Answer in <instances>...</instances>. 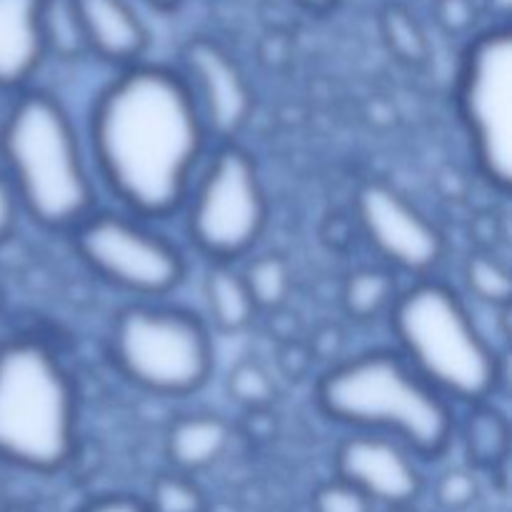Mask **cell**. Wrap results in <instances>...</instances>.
Returning <instances> with one entry per match:
<instances>
[{
    "mask_svg": "<svg viewBox=\"0 0 512 512\" xmlns=\"http://www.w3.org/2000/svg\"><path fill=\"white\" fill-rule=\"evenodd\" d=\"M95 158L135 213L165 218L183 203L205 143L190 85L165 68H130L93 110Z\"/></svg>",
    "mask_w": 512,
    "mask_h": 512,
    "instance_id": "1",
    "label": "cell"
},
{
    "mask_svg": "<svg viewBox=\"0 0 512 512\" xmlns=\"http://www.w3.org/2000/svg\"><path fill=\"white\" fill-rule=\"evenodd\" d=\"M75 450V393L58 355L35 335L0 343V460L53 473Z\"/></svg>",
    "mask_w": 512,
    "mask_h": 512,
    "instance_id": "2",
    "label": "cell"
},
{
    "mask_svg": "<svg viewBox=\"0 0 512 512\" xmlns=\"http://www.w3.org/2000/svg\"><path fill=\"white\" fill-rule=\"evenodd\" d=\"M330 418L385 430L420 455H440L453 435V410L413 365L393 353H368L330 370L320 383Z\"/></svg>",
    "mask_w": 512,
    "mask_h": 512,
    "instance_id": "3",
    "label": "cell"
},
{
    "mask_svg": "<svg viewBox=\"0 0 512 512\" xmlns=\"http://www.w3.org/2000/svg\"><path fill=\"white\" fill-rule=\"evenodd\" d=\"M0 148L18 200L38 223L70 228L88 218L93 188L68 115L53 98L23 95L10 108Z\"/></svg>",
    "mask_w": 512,
    "mask_h": 512,
    "instance_id": "4",
    "label": "cell"
},
{
    "mask_svg": "<svg viewBox=\"0 0 512 512\" xmlns=\"http://www.w3.org/2000/svg\"><path fill=\"white\" fill-rule=\"evenodd\" d=\"M395 333L408 363L440 393L483 400L498 363L458 295L440 283H418L395 303Z\"/></svg>",
    "mask_w": 512,
    "mask_h": 512,
    "instance_id": "5",
    "label": "cell"
},
{
    "mask_svg": "<svg viewBox=\"0 0 512 512\" xmlns=\"http://www.w3.org/2000/svg\"><path fill=\"white\" fill-rule=\"evenodd\" d=\"M113 353L133 383L160 395L193 393L210 373L208 333L183 310H125L113 330Z\"/></svg>",
    "mask_w": 512,
    "mask_h": 512,
    "instance_id": "6",
    "label": "cell"
},
{
    "mask_svg": "<svg viewBox=\"0 0 512 512\" xmlns=\"http://www.w3.org/2000/svg\"><path fill=\"white\" fill-rule=\"evenodd\" d=\"M460 108L480 168L500 188L512 178V40L490 30L470 45L460 78Z\"/></svg>",
    "mask_w": 512,
    "mask_h": 512,
    "instance_id": "7",
    "label": "cell"
},
{
    "mask_svg": "<svg viewBox=\"0 0 512 512\" xmlns=\"http://www.w3.org/2000/svg\"><path fill=\"white\" fill-rule=\"evenodd\" d=\"M265 225V195L250 155L225 148L200 180L190 208L195 243L225 263L253 248Z\"/></svg>",
    "mask_w": 512,
    "mask_h": 512,
    "instance_id": "8",
    "label": "cell"
},
{
    "mask_svg": "<svg viewBox=\"0 0 512 512\" xmlns=\"http://www.w3.org/2000/svg\"><path fill=\"white\" fill-rule=\"evenodd\" d=\"M78 228L80 255L110 283L140 295H163L183 278L178 250L120 215H88Z\"/></svg>",
    "mask_w": 512,
    "mask_h": 512,
    "instance_id": "9",
    "label": "cell"
},
{
    "mask_svg": "<svg viewBox=\"0 0 512 512\" xmlns=\"http://www.w3.org/2000/svg\"><path fill=\"white\" fill-rule=\"evenodd\" d=\"M358 213L375 248L410 273H425L443 255V238L435 225L388 185H365L358 195Z\"/></svg>",
    "mask_w": 512,
    "mask_h": 512,
    "instance_id": "10",
    "label": "cell"
},
{
    "mask_svg": "<svg viewBox=\"0 0 512 512\" xmlns=\"http://www.w3.org/2000/svg\"><path fill=\"white\" fill-rule=\"evenodd\" d=\"M340 480L353 485L370 503L408 508L420 493V475L398 443L380 435H358L338 450Z\"/></svg>",
    "mask_w": 512,
    "mask_h": 512,
    "instance_id": "11",
    "label": "cell"
},
{
    "mask_svg": "<svg viewBox=\"0 0 512 512\" xmlns=\"http://www.w3.org/2000/svg\"><path fill=\"white\" fill-rule=\"evenodd\" d=\"M185 63L193 75L190 93L203 123L223 138L238 133L250 113V90L238 65L210 40H193L185 48Z\"/></svg>",
    "mask_w": 512,
    "mask_h": 512,
    "instance_id": "12",
    "label": "cell"
},
{
    "mask_svg": "<svg viewBox=\"0 0 512 512\" xmlns=\"http://www.w3.org/2000/svg\"><path fill=\"white\" fill-rule=\"evenodd\" d=\"M88 48L115 63L135 60L148 45V33L125 0H73Z\"/></svg>",
    "mask_w": 512,
    "mask_h": 512,
    "instance_id": "13",
    "label": "cell"
},
{
    "mask_svg": "<svg viewBox=\"0 0 512 512\" xmlns=\"http://www.w3.org/2000/svg\"><path fill=\"white\" fill-rule=\"evenodd\" d=\"M43 0H0V88L25 83L43 58Z\"/></svg>",
    "mask_w": 512,
    "mask_h": 512,
    "instance_id": "14",
    "label": "cell"
},
{
    "mask_svg": "<svg viewBox=\"0 0 512 512\" xmlns=\"http://www.w3.org/2000/svg\"><path fill=\"white\" fill-rule=\"evenodd\" d=\"M228 445V428L215 415H190L170 430L168 453L183 470H200L220 458Z\"/></svg>",
    "mask_w": 512,
    "mask_h": 512,
    "instance_id": "15",
    "label": "cell"
},
{
    "mask_svg": "<svg viewBox=\"0 0 512 512\" xmlns=\"http://www.w3.org/2000/svg\"><path fill=\"white\" fill-rule=\"evenodd\" d=\"M208 303L215 323L223 330H240L250 323L255 313V303L245 285L243 275L233 273L225 265H218L208 275Z\"/></svg>",
    "mask_w": 512,
    "mask_h": 512,
    "instance_id": "16",
    "label": "cell"
},
{
    "mask_svg": "<svg viewBox=\"0 0 512 512\" xmlns=\"http://www.w3.org/2000/svg\"><path fill=\"white\" fill-rule=\"evenodd\" d=\"M43 40L45 48L53 45L58 53L75 55L85 45L83 30H80L78 15H75L73 0H43Z\"/></svg>",
    "mask_w": 512,
    "mask_h": 512,
    "instance_id": "17",
    "label": "cell"
},
{
    "mask_svg": "<svg viewBox=\"0 0 512 512\" xmlns=\"http://www.w3.org/2000/svg\"><path fill=\"white\" fill-rule=\"evenodd\" d=\"M395 283L383 270H360L348 280L345 288V303L348 310L358 318H370L378 315L385 305L393 300Z\"/></svg>",
    "mask_w": 512,
    "mask_h": 512,
    "instance_id": "18",
    "label": "cell"
},
{
    "mask_svg": "<svg viewBox=\"0 0 512 512\" xmlns=\"http://www.w3.org/2000/svg\"><path fill=\"white\" fill-rule=\"evenodd\" d=\"M243 280L245 285H248L255 308H258V305L273 308V305L283 303V298L288 295V265H285L278 255H263V258L253 260V263L248 265V270H245Z\"/></svg>",
    "mask_w": 512,
    "mask_h": 512,
    "instance_id": "19",
    "label": "cell"
},
{
    "mask_svg": "<svg viewBox=\"0 0 512 512\" xmlns=\"http://www.w3.org/2000/svg\"><path fill=\"white\" fill-rule=\"evenodd\" d=\"M468 283L478 298L488 303H508L512 285L508 270L490 258H473L468 265Z\"/></svg>",
    "mask_w": 512,
    "mask_h": 512,
    "instance_id": "20",
    "label": "cell"
},
{
    "mask_svg": "<svg viewBox=\"0 0 512 512\" xmlns=\"http://www.w3.org/2000/svg\"><path fill=\"white\" fill-rule=\"evenodd\" d=\"M385 35H388V43L393 45L395 53L405 60H423L425 58V35L418 28L413 18H410L405 10L390 8L385 13Z\"/></svg>",
    "mask_w": 512,
    "mask_h": 512,
    "instance_id": "21",
    "label": "cell"
},
{
    "mask_svg": "<svg viewBox=\"0 0 512 512\" xmlns=\"http://www.w3.org/2000/svg\"><path fill=\"white\" fill-rule=\"evenodd\" d=\"M505 425L498 415H478L475 423H470V455L480 463H495L505 455Z\"/></svg>",
    "mask_w": 512,
    "mask_h": 512,
    "instance_id": "22",
    "label": "cell"
},
{
    "mask_svg": "<svg viewBox=\"0 0 512 512\" xmlns=\"http://www.w3.org/2000/svg\"><path fill=\"white\" fill-rule=\"evenodd\" d=\"M230 393L245 405H268L273 398V383L258 365L243 363L230 373Z\"/></svg>",
    "mask_w": 512,
    "mask_h": 512,
    "instance_id": "23",
    "label": "cell"
},
{
    "mask_svg": "<svg viewBox=\"0 0 512 512\" xmlns=\"http://www.w3.org/2000/svg\"><path fill=\"white\" fill-rule=\"evenodd\" d=\"M315 512H373V503L353 485L335 480L323 485L313 498Z\"/></svg>",
    "mask_w": 512,
    "mask_h": 512,
    "instance_id": "24",
    "label": "cell"
},
{
    "mask_svg": "<svg viewBox=\"0 0 512 512\" xmlns=\"http://www.w3.org/2000/svg\"><path fill=\"white\" fill-rule=\"evenodd\" d=\"M148 512H200V495L193 485L178 478H163L153 488Z\"/></svg>",
    "mask_w": 512,
    "mask_h": 512,
    "instance_id": "25",
    "label": "cell"
},
{
    "mask_svg": "<svg viewBox=\"0 0 512 512\" xmlns=\"http://www.w3.org/2000/svg\"><path fill=\"white\" fill-rule=\"evenodd\" d=\"M475 495H478V485H475L473 475L463 473V470H453L438 485V500L450 510L465 508L473 503Z\"/></svg>",
    "mask_w": 512,
    "mask_h": 512,
    "instance_id": "26",
    "label": "cell"
},
{
    "mask_svg": "<svg viewBox=\"0 0 512 512\" xmlns=\"http://www.w3.org/2000/svg\"><path fill=\"white\" fill-rule=\"evenodd\" d=\"M18 193L8 175H0V240L8 238L15 228V215H18Z\"/></svg>",
    "mask_w": 512,
    "mask_h": 512,
    "instance_id": "27",
    "label": "cell"
},
{
    "mask_svg": "<svg viewBox=\"0 0 512 512\" xmlns=\"http://www.w3.org/2000/svg\"><path fill=\"white\" fill-rule=\"evenodd\" d=\"M85 512H148L143 503L133 498H123V495H115V498H100L95 503H90Z\"/></svg>",
    "mask_w": 512,
    "mask_h": 512,
    "instance_id": "28",
    "label": "cell"
},
{
    "mask_svg": "<svg viewBox=\"0 0 512 512\" xmlns=\"http://www.w3.org/2000/svg\"><path fill=\"white\" fill-rule=\"evenodd\" d=\"M298 3H303L305 8H315V10H325L328 8L330 3H333V0H298Z\"/></svg>",
    "mask_w": 512,
    "mask_h": 512,
    "instance_id": "29",
    "label": "cell"
},
{
    "mask_svg": "<svg viewBox=\"0 0 512 512\" xmlns=\"http://www.w3.org/2000/svg\"><path fill=\"white\" fill-rule=\"evenodd\" d=\"M150 3L163 5V8H168V5H175V3H178V0H150Z\"/></svg>",
    "mask_w": 512,
    "mask_h": 512,
    "instance_id": "30",
    "label": "cell"
},
{
    "mask_svg": "<svg viewBox=\"0 0 512 512\" xmlns=\"http://www.w3.org/2000/svg\"><path fill=\"white\" fill-rule=\"evenodd\" d=\"M495 3H498V8H500V10H508L510 0H495Z\"/></svg>",
    "mask_w": 512,
    "mask_h": 512,
    "instance_id": "31",
    "label": "cell"
},
{
    "mask_svg": "<svg viewBox=\"0 0 512 512\" xmlns=\"http://www.w3.org/2000/svg\"><path fill=\"white\" fill-rule=\"evenodd\" d=\"M390 512H413V510H408V508H393Z\"/></svg>",
    "mask_w": 512,
    "mask_h": 512,
    "instance_id": "32",
    "label": "cell"
}]
</instances>
